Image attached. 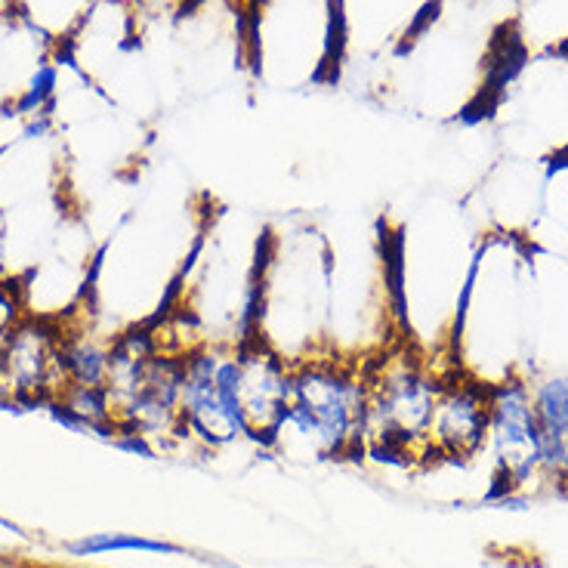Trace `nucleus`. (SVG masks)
<instances>
[{"label": "nucleus", "instance_id": "3", "mask_svg": "<svg viewBox=\"0 0 568 568\" xmlns=\"http://www.w3.org/2000/svg\"><path fill=\"white\" fill-rule=\"evenodd\" d=\"M263 247L266 229L232 211L207 213L171 303L201 343L239 346L254 337Z\"/></svg>", "mask_w": 568, "mask_h": 568}, {"label": "nucleus", "instance_id": "2", "mask_svg": "<svg viewBox=\"0 0 568 568\" xmlns=\"http://www.w3.org/2000/svg\"><path fill=\"white\" fill-rule=\"evenodd\" d=\"M254 337L291 365L331 353V242L322 229H266Z\"/></svg>", "mask_w": 568, "mask_h": 568}, {"label": "nucleus", "instance_id": "1", "mask_svg": "<svg viewBox=\"0 0 568 568\" xmlns=\"http://www.w3.org/2000/svg\"><path fill=\"white\" fill-rule=\"evenodd\" d=\"M528 278L531 244L523 235L479 239L448 341L452 368L485 386L528 381Z\"/></svg>", "mask_w": 568, "mask_h": 568}, {"label": "nucleus", "instance_id": "10", "mask_svg": "<svg viewBox=\"0 0 568 568\" xmlns=\"http://www.w3.org/2000/svg\"><path fill=\"white\" fill-rule=\"evenodd\" d=\"M65 554L74 559L87 556H109V554H145V556H189L183 544L168 538H149L136 531H93L84 538L69 540Z\"/></svg>", "mask_w": 568, "mask_h": 568}, {"label": "nucleus", "instance_id": "9", "mask_svg": "<svg viewBox=\"0 0 568 568\" xmlns=\"http://www.w3.org/2000/svg\"><path fill=\"white\" fill-rule=\"evenodd\" d=\"M294 365L256 337L239 343V402L251 442L270 448L272 433L291 402Z\"/></svg>", "mask_w": 568, "mask_h": 568}, {"label": "nucleus", "instance_id": "14", "mask_svg": "<svg viewBox=\"0 0 568 568\" xmlns=\"http://www.w3.org/2000/svg\"><path fill=\"white\" fill-rule=\"evenodd\" d=\"M3 566H7V562H3V559H0V568H3Z\"/></svg>", "mask_w": 568, "mask_h": 568}, {"label": "nucleus", "instance_id": "11", "mask_svg": "<svg viewBox=\"0 0 568 568\" xmlns=\"http://www.w3.org/2000/svg\"><path fill=\"white\" fill-rule=\"evenodd\" d=\"M0 528H7V531H13V535H19V538H26V531H22V528L16 526V523H10V519H3V516H0Z\"/></svg>", "mask_w": 568, "mask_h": 568}, {"label": "nucleus", "instance_id": "13", "mask_svg": "<svg viewBox=\"0 0 568 568\" xmlns=\"http://www.w3.org/2000/svg\"><path fill=\"white\" fill-rule=\"evenodd\" d=\"M0 278H7V275H3V251H0Z\"/></svg>", "mask_w": 568, "mask_h": 568}, {"label": "nucleus", "instance_id": "5", "mask_svg": "<svg viewBox=\"0 0 568 568\" xmlns=\"http://www.w3.org/2000/svg\"><path fill=\"white\" fill-rule=\"evenodd\" d=\"M362 371L368 386L365 457L386 467L426 464V433L445 374L402 337L365 358Z\"/></svg>", "mask_w": 568, "mask_h": 568}, {"label": "nucleus", "instance_id": "7", "mask_svg": "<svg viewBox=\"0 0 568 568\" xmlns=\"http://www.w3.org/2000/svg\"><path fill=\"white\" fill-rule=\"evenodd\" d=\"M495 460L491 500L523 495L531 483H544L540 467V426L526 377H510L488 386V448Z\"/></svg>", "mask_w": 568, "mask_h": 568}, {"label": "nucleus", "instance_id": "8", "mask_svg": "<svg viewBox=\"0 0 568 568\" xmlns=\"http://www.w3.org/2000/svg\"><path fill=\"white\" fill-rule=\"evenodd\" d=\"M488 448V386L460 371H445L426 433V460L464 464Z\"/></svg>", "mask_w": 568, "mask_h": 568}, {"label": "nucleus", "instance_id": "4", "mask_svg": "<svg viewBox=\"0 0 568 568\" xmlns=\"http://www.w3.org/2000/svg\"><path fill=\"white\" fill-rule=\"evenodd\" d=\"M368 386L362 362L322 353L294 365L291 402L270 448L287 460H362Z\"/></svg>", "mask_w": 568, "mask_h": 568}, {"label": "nucleus", "instance_id": "6", "mask_svg": "<svg viewBox=\"0 0 568 568\" xmlns=\"http://www.w3.org/2000/svg\"><path fill=\"white\" fill-rule=\"evenodd\" d=\"M183 439L195 442L204 452L251 442L239 402V346L199 343L183 353L180 442Z\"/></svg>", "mask_w": 568, "mask_h": 568}, {"label": "nucleus", "instance_id": "12", "mask_svg": "<svg viewBox=\"0 0 568 568\" xmlns=\"http://www.w3.org/2000/svg\"><path fill=\"white\" fill-rule=\"evenodd\" d=\"M3 568H43V566H29V562H19V566H13V562H7Z\"/></svg>", "mask_w": 568, "mask_h": 568}]
</instances>
